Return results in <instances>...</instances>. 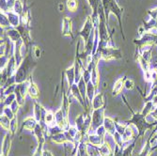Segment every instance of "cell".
Returning a JSON list of instances; mask_svg holds the SVG:
<instances>
[{
	"label": "cell",
	"mask_w": 157,
	"mask_h": 156,
	"mask_svg": "<svg viewBox=\"0 0 157 156\" xmlns=\"http://www.w3.org/2000/svg\"><path fill=\"white\" fill-rule=\"evenodd\" d=\"M122 99H123V102L125 103V105L128 106L129 110L132 112V118L128 120H125L124 122L126 124H133L136 128L137 129L138 131V134H137V138H140V137H143L146 134L147 131L154 128V127L157 125V121H155L154 123H151L147 120V117H145L143 114H142L141 112H134L132 107L129 105L128 104L127 100H126V97L124 95H122Z\"/></svg>",
	"instance_id": "obj_1"
},
{
	"label": "cell",
	"mask_w": 157,
	"mask_h": 156,
	"mask_svg": "<svg viewBox=\"0 0 157 156\" xmlns=\"http://www.w3.org/2000/svg\"><path fill=\"white\" fill-rule=\"evenodd\" d=\"M37 65L36 60H34V56L32 55H27L22 63L18 66L15 74V82L16 84H21L28 80L33 73V70Z\"/></svg>",
	"instance_id": "obj_2"
},
{
	"label": "cell",
	"mask_w": 157,
	"mask_h": 156,
	"mask_svg": "<svg viewBox=\"0 0 157 156\" xmlns=\"http://www.w3.org/2000/svg\"><path fill=\"white\" fill-rule=\"evenodd\" d=\"M134 44L136 45V51L141 52L145 47H151L157 44V34L151 32H145L139 39H135Z\"/></svg>",
	"instance_id": "obj_3"
},
{
	"label": "cell",
	"mask_w": 157,
	"mask_h": 156,
	"mask_svg": "<svg viewBox=\"0 0 157 156\" xmlns=\"http://www.w3.org/2000/svg\"><path fill=\"white\" fill-rule=\"evenodd\" d=\"M97 52L101 54L102 59L105 61H111V60H118L122 59V53L121 49L116 48L112 45H107L104 48L98 49Z\"/></svg>",
	"instance_id": "obj_4"
},
{
	"label": "cell",
	"mask_w": 157,
	"mask_h": 156,
	"mask_svg": "<svg viewBox=\"0 0 157 156\" xmlns=\"http://www.w3.org/2000/svg\"><path fill=\"white\" fill-rule=\"evenodd\" d=\"M105 106L102 108H98V109H93L91 112V128H90V133H95L97 128H99L100 126H102L104 124L105 120Z\"/></svg>",
	"instance_id": "obj_5"
},
{
	"label": "cell",
	"mask_w": 157,
	"mask_h": 156,
	"mask_svg": "<svg viewBox=\"0 0 157 156\" xmlns=\"http://www.w3.org/2000/svg\"><path fill=\"white\" fill-rule=\"evenodd\" d=\"M94 25L95 24L93 23L92 17L91 16H88L87 17V20L85 21V24H84V25L82 27V29L78 33V35L83 38L85 44L89 40L90 37L94 32V26H95Z\"/></svg>",
	"instance_id": "obj_6"
},
{
	"label": "cell",
	"mask_w": 157,
	"mask_h": 156,
	"mask_svg": "<svg viewBox=\"0 0 157 156\" xmlns=\"http://www.w3.org/2000/svg\"><path fill=\"white\" fill-rule=\"evenodd\" d=\"M34 108H33V117L36 119V120L40 123L41 125H46L44 123V119L46 116V113L48 110H46L44 106H42L38 100L34 101Z\"/></svg>",
	"instance_id": "obj_7"
},
{
	"label": "cell",
	"mask_w": 157,
	"mask_h": 156,
	"mask_svg": "<svg viewBox=\"0 0 157 156\" xmlns=\"http://www.w3.org/2000/svg\"><path fill=\"white\" fill-rule=\"evenodd\" d=\"M12 137L13 136L10 132H7V134L4 135L3 142L1 145V155L0 156H9L12 145Z\"/></svg>",
	"instance_id": "obj_8"
},
{
	"label": "cell",
	"mask_w": 157,
	"mask_h": 156,
	"mask_svg": "<svg viewBox=\"0 0 157 156\" xmlns=\"http://www.w3.org/2000/svg\"><path fill=\"white\" fill-rule=\"evenodd\" d=\"M28 96H29L33 101L38 100L40 97V89L37 84L34 82L32 75L28 78Z\"/></svg>",
	"instance_id": "obj_9"
},
{
	"label": "cell",
	"mask_w": 157,
	"mask_h": 156,
	"mask_svg": "<svg viewBox=\"0 0 157 156\" xmlns=\"http://www.w3.org/2000/svg\"><path fill=\"white\" fill-rule=\"evenodd\" d=\"M106 105V102L105 99V93L103 92H97L91 102V110L102 108Z\"/></svg>",
	"instance_id": "obj_10"
},
{
	"label": "cell",
	"mask_w": 157,
	"mask_h": 156,
	"mask_svg": "<svg viewBox=\"0 0 157 156\" xmlns=\"http://www.w3.org/2000/svg\"><path fill=\"white\" fill-rule=\"evenodd\" d=\"M72 19L70 17H64L62 22V36L64 37H71L74 39L73 35V26H72Z\"/></svg>",
	"instance_id": "obj_11"
},
{
	"label": "cell",
	"mask_w": 157,
	"mask_h": 156,
	"mask_svg": "<svg viewBox=\"0 0 157 156\" xmlns=\"http://www.w3.org/2000/svg\"><path fill=\"white\" fill-rule=\"evenodd\" d=\"M39 122L36 120V119L32 116V117H27L23 120L22 123V127L20 129V132H23L24 129L25 130H28V131H34L35 127L37 126Z\"/></svg>",
	"instance_id": "obj_12"
},
{
	"label": "cell",
	"mask_w": 157,
	"mask_h": 156,
	"mask_svg": "<svg viewBox=\"0 0 157 156\" xmlns=\"http://www.w3.org/2000/svg\"><path fill=\"white\" fill-rule=\"evenodd\" d=\"M116 120L111 117L105 116V120H104V126L106 130V133L109 134L110 135H114L116 133Z\"/></svg>",
	"instance_id": "obj_13"
},
{
	"label": "cell",
	"mask_w": 157,
	"mask_h": 156,
	"mask_svg": "<svg viewBox=\"0 0 157 156\" xmlns=\"http://www.w3.org/2000/svg\"><path fill=\"white\" fill-rule=\"evenodd\" d=\"M114 150H115V148H114L112 145H110L108 142H106V141H105L103 145L98 147L100 156H113Z\"/></svg>",
	"instance_id": "obj_14"
},
{
	"label": "cell",
	"mask_w": 157,
	"mask_h": 156,
	"mask_svg": "<svg viewBox=\"0 0 157 156\" xmlns=\"http://www.w3.org/2000/svg\"><path fill=\"white\" fill-rule=\"evenodd\" d=\"M67 83H68V86L69 88H71L73 85L75 83V65L73 64L71 67L67 68L66 70L64 72Z\"/></svg>",
	"instance_id": "obj_15"
},
{
	"label": "cell",
	"mask_w": 157,
	"mask_h": 156,
	"mask_svg": "<svg viewBox=\"0 0 157 156\" xmlns=\"http://www.w3.org/2000/svg\"><path fill=\"white\" fill-rule=\"evenodd\" d=\"M126 79V76L120 77L116 80V82L114 83V86L112 88V95L113 96H118L122 92L124 89V81Z\"/></svg>",
	"instance_id": "obj_16"
},
{
	"label": "cell",
	"mask_w": 157,
	"mask_h": 156,
	"mask_svg": "<svg viewBox=\"0 0 157 156\" xmlns=\"http://www.w3.org/2000/svg\"><path fill=\"white\" fill-rule=\"evenodd\" d=\"M104 142H105V138L101 137L95 133H90L88 135V143L92 146L100 147L101 145H103Z\"/></svg>",
	"instance_id": "obj_17"
},
{
	"label": "cell",
	"mask_w": 157,
	"mask_h": 156,
	"mask_svg": "<svg viewBox=\"0 0 157 156\" xmlns=\"http://www.w3.org/2000/svg\"><path fill=\"white\" fill-rule=\"evenodd\" d=\"M121 136H122V140H123L124 143L129 142V141H131L132 139H136L137 137V136H136L135 132L133 131V128H132L131 124L127 125L126 129H125V131H124V133H123V135Z\"/></svg>",
	"instance_id": "obj_18"
},
{
	"label": "cell",
	"mask_w": 157,
	"mask_h": 156,
	"mask_svg": "<svg viewBox=\"0 0 157 156\" xmlns=\"http://www.w3.org/2000/svg\"><path fill=\"white\" fill-rule=\"evenodd\" d=\"M96 89H97V88L94 86V84L91 81H90L87 84V99L89 102V105L90 107H91V102L96 94Z\"/></svg>",
	"instance_id": "obj_19"
},
{
	"label": "cell",
	"mask_w": 157,
	"mask_h": 156,
	"mask_svg": "<svg viewBox=\"0 0 157 156\" xmlns=\"http://www.w3.org/2000/svg\"><path fill=\"white\" fill-rule=\"evenodd\" d=\"M151 136L150 135V137L148 138L147 142L145 143L143 149L141 150V151L139 152V154L134 155V156H151V153L153 152V150H152V145L151 143Z\"/></svg>",
	"instance_id": "obj_20"
},
{
	"label": "cell",
	"mask_w": 157,
	"mask_h": 156,
	"mask_svg": "<svg viewBox=\"0 0 157 156\" xmlns=\"http://www.w3.org/2000/svg\"><path fill=\"white\" fill-rule=\"evenodd\" d=\"M77 86H78V89L80 90V93L83 97V99L85 100V102L88 104L89 105V102H88V99H87V83L85 82L84 78L81 77V79L79 80V82L77 83ZM90 106V105H89Z\"/></svg>",
	"instance_id": "obj_21"
},
{
	"label": "cell",
	"mask_w": 157,
	"mask_h": 156,
	"mask_svg": "<svg viewBox=\"0 0 157 156\" xmlns=\"http://www.w3.org/2000/svg\"><path fill=\"white\" fill-rule=\"evenodd\" d=\"M50 140L53 143H56V144H65L66 142H68L65 132H62V133H59L58 135L50 136Z\"/></svg>",
	"instance_id": "obj_22"
},
{
	"label": "cell",
	"mask_w": 157,
	"mask_h": 156,
	"mask_svg": "<svg viewBox=\"0 0 157 156\" xmlns=\"http://www.w3.org/2000/svg\"><path fill=\"white\" fill-rule=\"evenodd\" d=\"M156 106H154V105L152 104L151 101H148V102H145V105H144V107L142 109L140 112L143 114L145 117H148L149 115H151V113L152 112V110L155 108Z\"/></svg>",
	"instance_id": "obj_23"
},
{
	"label": "cell",
	"mask_w": 157,
	"mask_h": 156,
	"mask_svg": "<svg viewBox=\"0 0 157 156\" xmlns=\"http://www.w3.org/2000/svg\"><path fill=\"white\" fill-rule=\"evenodd\" d=\"M136 139H137V137L134 140V142L132 144L127 145L122 149V156H134L133 151H134V149H135V146L136 143Z\"/></svg>",
	"instance_id": "obj_24"
},
{
	"label": "cell",
	"mask_w": 157,
	"mask_h": 156,
	"mask_svg": "<svg viewBox=\"0 0 157 156\" xmlns=\"http://www.w3.org/2000/svg\"><path fill=\"white\" fill-rule=\"evenodd\" d=\"M44 123L50 127L56 124V117H55V113H53L52 111H47L46 116L44 119Z\"/></svg>",
	"instance_id": "obj_25"
},
{
	"label": "cell",
	"mask_w": 157,
	"mask_h": 156,
	"mask_svg": "<svg viewBox=\"0 0 157 156\" xmlns=\"http://www.w3.org/2000/svg\"><path fill=\"white\" fill-rule=\"evenodd\" d=\"M0 124H1L2 129H4L7 132H10V120L6 117L5 115L1 114V117H0Z\"/></svg>",
	"instance_id": "obj_26"
},
{
	"label": "cell",
	"mask_w": 157,
	"mask_h": 156,
	"mask_svg": "<svg viewBox=\"0 0 157 156\" xmlns=\"http://www.w3.org/2000/svg\"><path fill=\"white\" fill-rule=\"evenodd\" d=\"M142 58H143L145 60H147L148 62L151 63V48L149 47H145L144 49H142L140 52Z\"/></svg>",
	"instance_id": "obj_27"
},
{
	"label": "cell",
	"mask_w": 157,
	"mask_h": 156,
	"mask_svg": "<svg viewBox=\"0 0 157 156\" xmlns=\"http://www.w3.org/2000/svg\"><path fill=\"white\" fill-rule=\"evenodd\" d=\"M64 132V130L61 128V127H59V125H53V126H50L48 128V132H47V135H49V137L52 136V135H58L59 133H62Z\"/></svg>",
	"instance_id": "obj_28"
},
{
	"label": "cell",
	"mask_w": 157,
	"mask_h": 156,
	"mask_svg": "<svg viewBox=\"0 0 157 156\" xmlns=\"http://www.w3.org/2000/svg\"><path fill=\"white\" fill-rule=\"evenodd\" d=\"M85 118H86V115H85V113H84V114L78 115L76 117V119H75V125L76 126V128L78 129V131H82V128H83L84 123H85Z\"/></svg>",
	"instance_id": "obj_29"
},
{
	"label": "cell",
	"mask_w": 157,
	"mask_h": 156,
	"mask_svg": "<svg viewBox=\"0 0 157 156\" xmlns=\"http://www.w3.org/2000/svg\"><path fill=\"white\" fill-rule=\"evenodd\" d=\"M12 10L14 12H16L17 14L21 16V14L24 12V4L21 0H15V2H14V5H13V8H12Z\"/></svg>",
	"instance_id": "obj_30"
},
{
	"label": "cell",
	"mask_w": 157,
	"mask_h": 156,
	"mask_svg": "<svg viewBox=\"0 0 157 156\" xmlns=\"http://www.w3.org/2000/svg\"><path fill=\"white\" fill-rule=\"evenodd\" d=\"M18 129V119H17V115L15 116L13 120H10V133L11 134L12 136H14V135L16 134Z\"/></svg>",
	"instance_id": "obj_31"
},
{
	"label": "cell",
	"mask_w": 157,
	"mask_h": 156,
	"mask_svg": "<svg viewBox=\"0 0 157 156\" xmlns=\"http://www.w3.org/2000/svg\"><path fill=\"white\" fill-rule=\"evenodd\" d=\"M14 101H16V97H15V94H10V95H8L6 96L4 99H3V105H1V107L3 106H10Z\"/></svg>",
	"instance_id": "obj_32"
},
{
	"label": "cell",
	"mask_w": 157,
	"mask_h": 156,
	"mask_svg": "<svg viewBox=\"0 0 157 156\" xmlns=\"http://www.w3.org/2000/svg\"><path fill=\"white\" fill-rule=\"evenodd\" d=\"M14 94H15L16 101H17V103L19 104V105H20V106H24V105H25V97H24V96L21 94V92H20L19 89L17 88V86H16L15 92H14Z\"/></svg>",
	"instance_id": "obj_33"
},
{
	"label": "cell",
	"mask_w": 157,
	"mask_h": 156,
	"mask_svg": "<svg viewBox=\"0 0 157 156\" xmlns=\"http://www.w3.org/2000/svg\"><path fill=\"white\" fill-rule=\"evenodd\" d=\"M2 115H5L6 117H8L10 120H13L14 118H15V114L13 113V111L11 110V108L10 106H4L3 109H2V112H1Z\"/></svg>",
	"instance_id": "obj_34"
},
{
	"label": "cell",
	"mask_w": 157,
	"mask_h": 156,
	"mask_svg": "<svg viewBox=\"0 0 157 156\" xmlns=\"http://www.w3.org/2000/svg\"><path fill=\"white\" fill-rule=\"evenodd\" d=\"M67 9L70 11H75L78 8V1L77 0H67V3H66Z\"/></svg>",
	"instance_id": "obj_35"
},
{
	"label": "cell",
	"mask_w": 157,
	"mask_h": 156,
	"mask_svg": "<svg viewBox=\"0 0 157 156\" xmlns=\"http://www.w3.org/2000/svg\"><path fill=\"white\" fill-rule=\"evenodd\" d=\"M10 56L11 55H1V58H0V70H1L7 68L9 61L10 59Z\"/></svg>",
	"instance_id": "obj_36"
},
{
	"label": "cell",
	"mask_w": 157,
	"mask_h": 156,
	"mask_svg": "<svg viewBox=\"0 0 157 156\" xmlns=\"http://www.w3.org/2000/svg\"><path fill=\"white\" fill-rule=\"evenodd\" d=\"M82 77L84 78L85 82L87 84L90 81H91V73L86 68V66H83V69H82Z\"/></svg>",
	"instance_id": "obj_37"
},
{
	"label": "cell",
	"mask_w": 157,
	"mask_h": 156,
	"mask_svg": "<svg viewBox=\"0 0 157 156\" xmlns=\"http://www.w3.org/2000/svg\"><path fill=\"white\" fill-rule=\"evenodd\" d=\"M136 88V85L133 79L130 78H126L124 81V89L127 90H133Z\"/></svg>",
	"instance_id": "obj_38"
},
{
	"label": "cell",
	"mask_w": 157,
	"mask_h": 156,
	"mask_svg": "<svg viewBox=\"0 0 157 156\" xmlns=\"http://www.w3.org/2000/svg\"><path fill=\"white\" fill-rule=\"evenodd\" d=\"M115 125H116V132H118L120 135H122L128 124H126L125 122L120 123V122H118V121L116 120V124H115Z\"/></svg>",
	"instance_id": "obj_39"
},
{
	"label": "cell",
	"mask_w": 157,
	"mask_h": 156,
	"mask_svg": "<svg viewBox=\"0 0 157 156\" xmlns=\"http://www.w3.org/2000/svg\"><path fill=\"white\" fill-rule=\"evenodd\" d=\"M95 134H97L98 135H100L101 137L105 138V135H106V130L105 128V126L102 125V126H100L99 128H97V130L95 131Z\"/></svg>",
	"instance_id": "obj_40"
},
{
	"label": "cell",
	"mask_w": 157,
	"mask_h": 156,
	"mask_svg": "<svg viewBox=\"0 0 157 156\" xmlns=\"http://www.w3.org/2000/svg\"><path fill=\"white\" fill-rule=\"evenodd\" d=\"M147 12H148V14H149L150 17H151V19L157 21V7H155V8H153V9H151V10H149Z\"/></svg>",
	"instance_id": "obj_41"
},
{
	"label": "cell",
	"mask_w": 157,
	"mask_h": 156,
	"mask_svg": "<svg viewBox=\"0 0 157 156\" xmlns=\"http://www.w3.org/2000/svg\"><path fill=\"white\" fill-rule=\"evenodd\" d=\"M32 55H34V58L36 59H40V49L39 46H34V48H32Z\"/></svg>",
	"instance_id": "obj_42"
},
{
	"label": "cell",
	"mask_w": 157,
	"mask_h": 156,
	"mask_svg": "<svg viewBox=\"0 0 157 156\" xmlns=\"http://www.w3.org/2000/svg\"><path fill=\"white\" fill-rule=\"evenodd\" d=\"M10 107L11 108V110L13 111V113L15 115H17V112H18V110H19V108L21 107L20 105H19V104L17 103V101H14L10 105Z\"/></svg>",
	"instance_id": "obj_43"
},
{
	"label": "cell",
	"mask_w": 157,
	"mask_h": 156,
	"mask_svg": "<svg viewBox=\"0 0 157 156\" xmlns=\"http://www.w3.org/2000/svg\"><path fill=\"white\" fill-rule=\"evenodd\" d=\"M151 118L154 119L155 121H157V106L152 110V112L151 113Z\"/></svg>",
	"instance_id": "obj_44"
},
{
	"label": "cell",
	"mask_w": 157,
	"mask_h": 156,
	"mask_svg": "<svg viewBox=\"0 0 157 156\" xmlns=\"http://www.w3.org/2000/svg\"><path fill=\"white\" fill-rule=\"evenodd\" d=\"M44 156H54V155H53V153H52L51 151L44 150Z\"/></svg>",
	"instance_id": "obj_45"
},
{
	"label": "cell",
	"mask_w": 157,
	"mask_h": 156,
	"mask_svg": "<svg viewBox=\"0 0 157 156\" xmlns=\"http://www.w3.org/2000/svg\"><path fill=\"white\" fill-rule=\"evenodd\" d=\"M151 67H152V68H157V60L155 61V63H154L153 65H151Z\"/></svg>",
	"instance_id": "obj_46"
},
{
	"label": "cell",
	"mask_w": 157,
	"mask_h": 156,
	"mask_svg": "<svg viewBox=\"0 0 157 156\" xmlns=\"http://www.w3.org/2000/svg\"><path fill=\"white\" fill-rule=\"evenodd\" d=\"M75 156H81V155H80V154L78 153V151H77V152H76V154H75Z\"/></svg>",
	"instance_id": "obj_47"
}]
</instances>
